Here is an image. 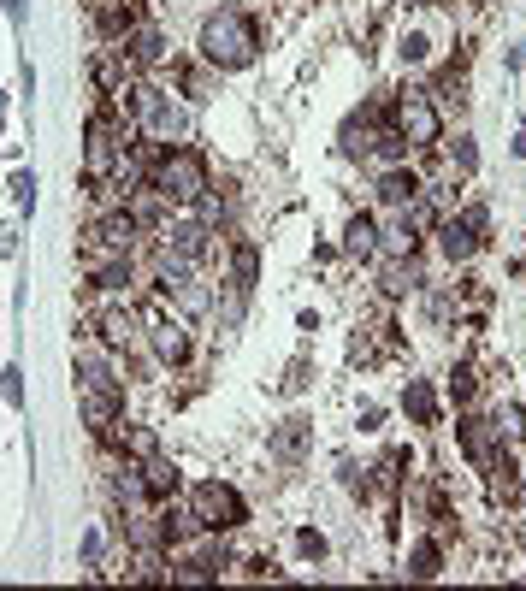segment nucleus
Returning <instances> with one entry per match:
<instances>
[{"instance_id": "nucleus-1", "label": "nucleus", "mask_w": 526, "mask_h": 591, "mask_svg": "<svg viewBox=\"0 0 526 591\" xmlns=\"http://www.w3.org/2000/svg\"><path fill=\"white\" fill-rule=\"evenodd\" d=\"M255 48H261V30H255V18L249 12H213L207 24H201V60L219 71H243L255 60Z\"/></svg>"}, {"instance_id": "nucleus-2", "label": "nucleus", "mask_w": 526, "mask_h": 591, "mask_svg": "<svg viewBox=\"0 0 526 591\" xmlns=\"http://www.w3.org/2000/svg\"><path fill=\"white\" fill-rule=\"evenodd\" d=\"M148 184L166 201H196L201 190H207V166H201V154H190V148H166V154L154 160Z\"/></svg>"}, {"instance_id": "nucleus-3", "label": "nucleus", "mask_w": 526, "mask_h": 591, "mask_svg": "<svg viewBox=\"0 0 526 591\" xmlns=\"http://www.w3.org/2000/svg\"><path fill=\"white\" fill-rule=\"evenodd\" d=\"M190 515H196L201 532H231V526L249 521V503H243L231 485H219V479H201L196 491H190Z\"/></svg>"}, {"instance_id": "nucleus-4", "label": "nucleus", "mask_w": 526, "mask_h": 591, "mask_svg": "<svg viewBox=\"0 0 526 591\" xmlns=\"http://www.w3.org/2000/svg\"><path fill=\"white\" fill-rule=\"evenodd\" d=\"M131 113H136V125L154 136V142H184V136H190V119H184L160 89H148V83H136L131 89Z\"/></svg>"}, {"instance_id": "nucleus-5", "label": "nucleus", "mask_w": 526, "mask_h": 591, "mask_svg": "<svg viewBox=\"0 0 526 591\" xmlns=\"http://www.w3.org/2000/svg\"><path fill=\"white\" fill-rule=\"evenodd\" d=\"M125 136H131V131L119 125V113H113V107H101V113L89 119V148H83V160H89V178H107V172L119 166V154L131 148Z\"/></svg>"}, {"instance_id": "nucleus-6", "label": "nucleus", "mask_w": 526, "mask_h": 591, "mask_svg": "<svg viewBox=\"0 0 526 591\" xmlns=\"http://www.w3.org/2000/svg\"><path fill=\"white\" fill-rule=\"evenodd\" d=\"M396 131L408 148H426V142H438L444 131V119H438V107H432V95H420V89H408L402 101H396Z\"/></svg>"}, {"instance_id": "nucleus-7", "label": "nucleus", "mask_w": 526, "mask_h": 591, "mask_svg": "<svg viewBox=\"0 0 526 591\" xmlns=\"http://www.w3.org/2000/svg\"><path fill=\"white\" fill-rule=\"evenodd\" d=\"M148 343H154V355L166 361V367H178V361H190V326L184 320H172V314H148Z\"/></svg>"}, {"instance_id": "nucleus-8", "label": "nucleus", "mask_w": 526, "mask_h": 591, "mask_svg": "<svg viewBox=\"0 0 526 591\" xmlns=\"http://www.w3.org/2000/svg\"><path fill=\"white\" fill-rule=\"evenodd\" d=\"M166 255H178V261H207L213 255V231H207V219H172L166 225Z\"/></svg>"}, {"instance_id": "nucleus-9", "label": "nucleus", "mask_w": 526, "mask_h": 591, "mask_svg": "<svg viewBox=\"0 0 526 591\" xmlns=\"http://www.w3.org/2000/svg\"><path fill=\"white\" fill-rule=\"evenodd\" d=\"M77 385H83V391H119L113 349H101V343H83V349H77Z\"/></svg>"}, {"instance_id": "nucleus-10", "label": "nucleus", "mask_w": 526, "mask_h": 591, "mask_svg": "<svg viewBox=\"0 0 526 591\" xmlns=\"http://www.w3.org/2000/svg\"><path fill=\"white\" fill-rule=\"evenodd\" d=\"M136 326H142V320H136L131 308H101V314H95V331H101L107 349H136Z\"/></svg>"}, {"instance_id": "nucleus-11", "label": "nucleus", "mask_w": 526, "mask_h": 591, "mask_svg": "<svg viewBox=\"0 0 526 591\" xmlns=\"http://www.w3.org/2000/svg\"><path fill=\"white\" fill-rule=\"evenodd\" d=\"M456 438H461V450H467L473 461H491V450H497V426H491V420H479V414H467V420H461Z\"/></svg>"}, {"instance_id": "nucleus-12", "label": "nucleus", "mask_w": 526, "mask_h": 591, "mask_svg": "<svg viewBox=\"0 0 526 591\" xmlns=\"http://www.w3.org/2000/svg\"><path fill=\"white\" fill-rule=\"evenodd\" d=\"M438 243H444L450 261H473V255H479V231H473L467 219H444V225H438Z\"/></svg>"}, {"instance_id": "nucleus-13", "label": "nucleus", "mask_w": 526, "mask_h": 591, "mask_svg": "<svg viewBox=\"0 0 526 591\" xmlns=\"http://www.w3.org/2000/svg\"><path fill=\"white\" fill-rule=\"evenodd\" d=\"M402 414H408L414 426H432V420H438V396H432L426 379H408V391H402Z\"/></svg>"}, {"instance_id": "nucleus-14", "label": "nucleus", "mask_w": 526, "mask_h": 591, "mask_svg": "<svg viewBox=\"0 0 526 591\" xmlns=\"http://www.w3.org/2000/svg\"><path fill=\"white\" fill-rule=\"evenodd\" d=\"M343 249L355 255V261H373L379 255V225L361 213V219H349V231H343Z\"/></svg>"}, {"instance_id": "nucleus-15", "label": "nucleus", "mask_w": 526, "mask_h": 591, "mask_svg": "<svg viewBox=\"0 0 526 591\" xmlns=\"http://www.w3.org/2000/svg\"><path fill=\"white\" fill-rule=\"evenodd\" d=\"M142 485H148L154 497H166V491H178V485H184V479H178V461H166L160 450H154V456L142 461Z\"/></svg>"}, {"instance_id": "nucleus-16", "label": "nucleus", "mask_w": 526, "mask_h": 591, "mask_svg": "<svg viewBox=\"0 0 526 591\" xmlns=\"http://www.w3.org/2000/svg\"><path fill=\"white\" fill-rule=\"evenodd\" d=\"M414 196H420V178H414V172H402V166H396V172L379 178V201H385V207H408Z\"/></svg>"}, {"instance_id": "nucleus-17", "label": "nucleus", "mask_w": 526, "mask_h": 591, "mask_svg": "<svg viewBox=\"0 0 526 591\" xmlns=\"http://www.w3.org/2000/svg\"><path fill=\"white\" fill-rule=\"evenodd\" d=\"M125 54H131L136 66H154V60H160V54H166V36H160V30H154V24H142V30H136L131 42H125Z\"/></svg>"}, {"instance_id": "nucleus-18", "label": "nucleus", "mask_w": 526, "mask_h": 591, "mask_svg": "<svg viewBox=\"0 0 526 591\" xmlns=\"http://www.w3.org/2000/svg\"><path fill=\"white\" fill-rule=\"evenodd\" d=\"M379 255H414V219H408V213L379 231Z\"/></svg>"}, {"instance_id": "nucleus-19", "label": "nucleus", "mask_w": 526, "mask_h": 591, "mask_svg": "<svg viewBox=\"0 0 526 591\" xmlns=\"http://www.w3.org/2000/svg\"><path fill=\"white\" fill-rule=\"evenodd\" d=\"M302 444H308V420H284L278 432H272V456H302Z\"/></svg>"}, {"instance_id": "nucleus-20", "label": "nucleus", "mask_w": 526, "mask_h": 591, "mask_svg": "<svg viewBox=\"0 0 526 591\" xmlns=\"http://www.w3.org/2000/svg\"><path fill=\"white\" fill-rule=\"evenodd\" d=\"M379 284H385V296H408V290L420 284V266H414V261H402V255H396V261L385 266V278H379Z\"/></svg>"}, {"instance_id": "nucleus-21", "label": "nucleus", "mask_w": 526, "mask_h": 591, "mask_svg": "<svg viewBox=\"0 0 526 591\" xmlns=\"http://www.w3.org/2000/svg\"><path fill=\"white\" fill-rule=\"evenodd\" d=\"M438 568H444V550L426 538V544H414V556H408V574L414 580H438Z\"/></svg>"}, {"instance_id": "nucleus-22", "label": "nucleus", "mask_w": 526, "mask_h": 591, "mask_svg": "<svg viewBox=\"0 0 526 591\" xmlns=\"http://www.w3.org/2000/svg\"><path fill=\"white\" fill-rule=\"evenodd\" d=\"M231 284L237 290H255V249L249 243H237V255H231Z\"/></svg>"}, {"instance_id": "nucleus-23", "label": "nucleus", "mask_w": 526, "mask_h": 591, "mask_svg": "<svg viewBox=\"0 0 526 591\" xmlns=\"http://www.w3.org/2000/svg\"><path fill=\"white\" fill-rule=\"evenodd\" d=\"M497 438H509V444H521V438H526V414H521V402H509V408L497 414Z\"/></svg>"}, {"instance_id": "nucleus-24", "label": "nucleus", "mask_w": 526, "mask_h": 591, "mask_svg": "<svg viewBox=\"0 0 526 591\" xmlns=\"http://www.w3.org/2000/svg\"><path fill=\"white\" fill-rule=\"evenodd\" d=\"M119 444H125V450H131V456H154V450H160V444H154V432H148V426H125V432H119Z\"/></svg>"}, {"instance_id": "nucleus-25", "label": "nucleus", "mask_w": 526, "mask_h": 591, "mask_svg": "<svg viewBox=\"0 0 526 591\" xmlns=\"http://www.w3.org/2000/svg\"><path fill=\"white\" fill-rule=\"evenodd\" d=\"M473 391H479L473 367H456V373H450V396H456V402H473Z\"/></svg>"}, {"instance_id": "nucleus-26", "label": "nucleus", "mask_w": 526, "mask_h": 591, "mask_svg": "<svg viewBox=\"0 0 526 591\" xmlns=\"http://www.w3.org/2000/svg\"><path fill=\"white\" fill-rule=\"evenodd\" d=\"M12 201H18V207H36V172H18V178H12Z\"/></svg>"}, {"instance_id": "nucleus-27", "label": "nucleus", "mask_w": 526, "mask_h": 591, "mask_svg": "<svg viewBox=\"0 0 526 591\" xmlns=\"http://www.w3.org/2000/svg\"><path fill=\"white\" fill-rule=\"evenodd\" d=\"M0 396H6L12 408L24 402V373H18V367H6V373H0Z\"/></svg>"}, {"instance_id": "nucleus-28", "label": "nucleus", "mask_w": 526, "mask_h": 591, "mask_svg": "<svg viewBox=\"0 0 526 591\" xmlns=\"http://www.w3.org/2000/svg\"><path fill=\"white\" fill-rule=\"evenodd\" d=\"M456 166H461V172H473V166H479V148H473V136H456Z\"/></svg>"}, {"instance_id": "nucleus-29", "label": "nucleus", "mask_w": 526, "mask_h": 591, "mask_svg": "<svg viewBox=\"0 0 526 591\" xmlns=\"http://www.w3.org/2000/svg\"><path fill=\"white\" fill-rule=\"evenodd\" d=\"M296 550H302L308 562H320V556H326V538H320V532H302V538H296Z\"/></svg>"}, {"instance_id": "nucleus-30", "label": "nucleus", "mask_w": 526, "mask_h": 591, "mask_svg": "<svg viewBox=\"0 0 526 591\" xmlns=\"http://www.w3.org/2000/svg\"><path fill=\"white\" fill-rule=\"evenodd\" d=\"M402 60L420 66V60H426V36H402Z\"/></svg>"}, {"instance_id": "nucleus-31", "label": "nucleus", "mask_w": 526, "mask_h": 591, "mask_svg": "<svg viewBox=\"0 0 526 591\" xmlns=\"http://www.w3.org/2000/svg\"><path fill=\"white\" fill-rule=\"evenodd\" d=\"M302 385H308V361H296V367H290V379H284V391H302Z\"/></svg>"}, {"instance_id": "nucleus-32", "label": "nucleus", "mask_w": 526, "mask_h": 591, "mask_svg": "<svg viewBox=\"0 0 526 591\" xmlns=\"http://www.w3.org/2000/svg\"><path fill=\"white\" fill-rule=\"evenodd\" d=\"M6 18H12V24H24V0H6Z\"/></svg>"}, {"instance_id": "nucleus-33", "label": "nucleus", "mask_w": 526, "mask_h": 591, "mask_svg": "<svg viewBox=\"0 0 526 591\" xmlns=\"http://www.w3.org/2000/svg\"><path fill=\"white\" fill-rule=\"evenodd\" d=\"M515 154H526V125H521V136H515Z\"/></svg>"}]
</instances>
